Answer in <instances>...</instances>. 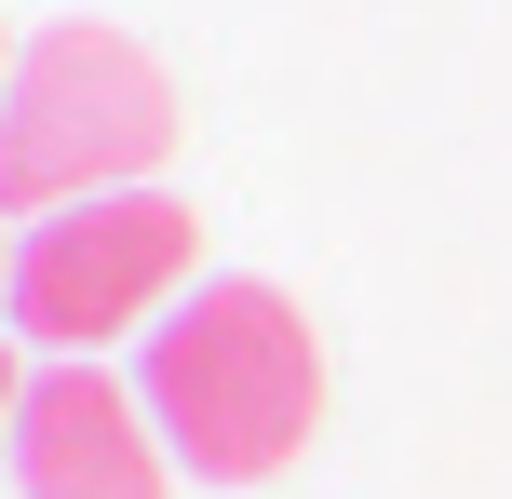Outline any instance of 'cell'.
I'll return each mask as SVG.
<instances>
[{"label": "cell", "instance_id": "2", "mask_svg": "<svg viewBox=\"0 0 512 499\" xmlns=\"http://www.w3.org/2000/svg\"><path fill=\"white\" fill-rule=\"evenodd\" d=\"M176 81L122 27H41L14 41V95H0V216H68L108 189H149L176 162Z\"/></svg>", "mask_w": 512, "mask_h": 499}, {"label": "cell", "instance_id": "4", "mask_svg": "<svg viewBox=\"0 0 512 499\" xmlns=\"http://www.w3.org/2000/svg\"><path fill=\"white\" fill-rule=\"evenodd\" d=\"M176 446H162L149 392H122L108 365H54L27 378V419H14V486L27 499H162Z\"/></svg>", "mask_w": 512, "mask_h": 499}, {"label": "cell", "instance_id": "1", "mask_svg": "<svg viewBox=\"0 0 512 499\" xmlns=\"http://www.w3.org/2000/svg\"><path fill=\"white\" fill-rule=\"evenodd\" d=\"M135 392H149L176 473L270 486L283 459L324 432V338H310V311L283 284L216 270V284H189L176 311L149 324V378H135Z\"/></svg>", "mask_w": 512, "mask_h": 499}, {"label": "cell", "instance_id": "7", "mask_svg": "<svg viewBox=\"0 0 512 499\" xmlns=\"http://www.w3.org/2000/svg\"><path fill=\"white\" fill-rule=\"evenodd\" d=\"M0 95H14V41H0Z\"/></svg>", "mask_w": 512, "mask_h": 499}, {"label": "cell", "instance_id": "3", "mask_svg": "<svg viewBox=\"0 0 512 499\" xmlns=\"http://www.w3.org/2000/svg\"><path fill=\"white\" fill-rule=\"evenodd\" d=\"M203 270V216L176 189H108V203H68L14 243V338H41L54 365H95L108 338L162 324Z\"/></svg>", "mask_w": 512, "mask_h": 499}, {"label": "cell", "instance_id": "6", "mask_svg": "<svg viewBox=\"0 0 512 499\" xmlns=\"http://www.w3.org/2000/svg\"><path fill=\"white\" fill-rule=\"evenodd\" d=\"M0 297H14V243H0Z\"/></svg>", "mask_w": 512, "mask_h": 499}, {"label": "cell", "instance_id": "5", "mask_svg": "<svg viewBox=\"0 0 512 499\" xmlns=\"http://www.w3.org/2000/svg\"><path fill=\"white\" fill-rule=\"evenodd\" d=\"M14 419H27V378H14V351H0V459H14Z\"/></svg>", "mask_w": 512, "mask_h": 499}]
</instances>
